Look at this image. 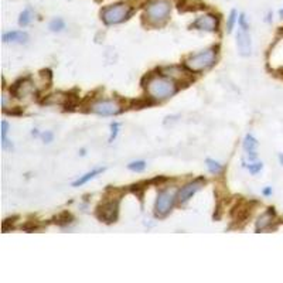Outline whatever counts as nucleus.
<instances>
[{
    "mask_svg": "<svg viewBox=\"0 0 283 283\" xmlns=\"http://www.w3.org/2000/svg\"><path fill=\"white\" fill-rule=\"evenodd\" d=\"M197 28V30H201V31H208V33H212L217 30L218 27V19L214 16V14H204L198 17L194 23L191 24V28Z\"/></svg>",
    "mask_w": 283,
    "mask_h": 283,
    "instance_id": "9d476101",
    "label": "nucleus"
},
{
    "mask_svg": "<svg viewBox=\"0 0 283 283\" xmlns=\"http://www.w3.org/2000/svg\"><path fill=\"white\" fill-rule=\"evenodd\" d=\"M1 40H3V43H19V44H23V43H27L28 35L24 31H9V33L3 34Z\"/></svg>",
    "mask_w": 283,
    "mask_h": 283,
    "instance_id": "4468645a",
    "label": "nucleus"
},
{
    "mask_svg": "<svg viewBox=\"0 0 283 283\" xmlns=\"http://www.w3.org/2000/svg\"><path fill=\"white\" fill-rule=\"evenodd\" d=\"M279 16H281V17L283 19V9H281V10H279Z\"/></svg>",
    "mask_w": 283,
    "mask_h": 283,
    "instance_id": "cd10ccee",
    "label": "nucleus"
},
{
    "mask_svg": "<svg viewBox=\"0 0 283 283\" xmlns=\"http://www.w3.org/2000/svg\"><path fill=\"white\" fill-rule=\"evenodd\" d=\"M48 27H50V30L51 31H61L62 28H65V24H64V22H62V19H59V17H57V19H54V20H51L50 22V24H48Z\"/></svg>",
    "mask_w": 283,
    "mask_h": 283,
    "instance_id": "aec40b11",
    "label": "nucleus"
},
{
    "mask_svg": "<svg viewBox=\"0 0 283 283\" xmlns=\"http://www.w3.org/2000/svg\"><path fill=\"white\" fill-rule=\"evenodd\" d=\"M35 92V86L34 84L31 83L28 78H24V80H20L17 83L13 85L12 88V94L19 98V99H23V98H27L30 95H33Z\"/></svg>",
    "mask_w": 283,
    "mask_h": 283,
    "instance_id": "9b49d317",
    "label": "nucleus"
},
{
    "mask_svg": "<svg viewBox=\"0 0 283 283\" xmlns=\"http://www.w3.org/2000/svg\"><path fill=\"white\" fill-rule=\"evenodd\" d=\"M43 139L46 143H50V142L53 141V133L51 132H46V133H43Z\"/></svg>",
    "mask_w": 283,
    "mask_h": 283,
    "instance_id": "393cba45",
    "label": "nucleus"
},
{
    "mask_svg": "<svg viewBox=\"0 0 283 283\" xmlns=\"http://www.w3.org/2000/svg\"><path fill=\"white\" fill-rule=\"evenodd\" d=\"M91 111L96 115H102V116H112V115H118L120 112V106L115 101H109V99H99L91 105Z\"/></svg>",
    "mask_w": 283,
    "mask_h": 283,
    "instance_id": "0eeeda50",
    "label": "nucleus"
},
{
    "mask_svg": "<svg viewBox=\"0 0 283 283\" xmlns=\"http://www.w3.org/2000/svg\"><path fill=\"white\" fill-rule=\"evenodd\" d=\"M171 12V3L170 0H154L147 4L144 16L149 20V23L153 26H162L167 22Z\"/></svg>",
    "mask_w": 283,
    "mask_h": 283,
    "instance_id": "f03ea898",
    "label": "nucleus"
},
{
    "mask_svg": "<svg viewBox=\"0 0 283 283\" xmlns=\"http://www.w3.org/2000/svg\"><path fill=\"white\" fill-rule=\"evenodd\" d=\"M262 167H263V165L262 163H251V165L248 166V170H249V173L251 174H258L260 170H262Z\"/></svg>",
    "mask_w": 283,
    "mask_h": 283,
    "instance_id": "b1692460",
    "label": "nucleus"
},
{
    "mask_svg": "<svg viewBox=\"0 0 283 283\" xmlns=\"http://www.w3.org/2000/svg\"><path fill=\"white\" fill-rule=\"evenodd\" d=\"M72 220H74V218H72V215H71L70 212L64 211V212H61L58 217L56 218V224L61 225V226H65V225L71 224V223H72Z\"/></svg>",
    "mask_w": 283,
    "mask_h": 283,
    "instance_id": "a211bd4d",
    "label": "nucleus"
},
{
    "mask_svg": "<svg viewBox=\"0 0 283 283\" xmlns=\"http://www.w3.org/2000/svg\"><path fill=\"white\" fill-rule=\"evenodd\" d=\"M236 16H238L236 10H231L229 16H228V22H226V31H228V33H231V31L234 30V26H235L236 19H238Z\"/></svg>",
    "mask_w": 283,
    "mask_h": 283,
    "instance_id": "412c9836",
    "label": "nucleus"
},
{
    "mask_svg": "<svg viewBox=\"0 0 283 283\" xmlns=\"http://www.w3.org/2000/svg\"><path fill=\"white\" fill-rule=\"evenodd\" d=\"M273 220H275V211H273V208H269L268 211L263 212L258 218V221H256V232L268 229L272 225V223H273Z\"/></svg>",
    "mask_w": 283,
    "mask_h": 283,
    "instance_id": "ddd939ff",
    "label": "nucleus"
},
{
    "mask_svg": "<svg viewBox=\"0 0 283 283\" xmlns=\"http://www.w3.org/2000/svg\"><path fill=\"white\" fill-rule=\"evenodd\" d=\"M118 132H119V123H112L111 125V136H109V143H112V142L116 139V136H118Z\"/></svg>",
    "mask_w": 283,
    "mask_h": 283,
    "instance_id": "5701e85b",
    "label": "nucleus"
},
{
    "mask_svg": "<svg viewBox=\"0 0 283 283\" xmlns=\"http://www.w3.org/2000/svg\"><path fill=\"white\" fill-rule=\"evenodd\" d=\"M204 7H205V4L198 1V0H183V1L178 3V10L183 13L197 12V10H201Z\"/></svg>",
    "mask_w": 283,
    "mask_h": 283,
    "instance_id": "2eb2a0df",
    "label": "nucleus"
},
{
    "mask_svg": "<svg viewBox=\"0 0 283 283\" xmlns=\"http://www.w3.org/2000/svg\"><path fill=\"white\" fill-rule=\"evenodd\" d=\"M128 169L132 170V171H143L144 169H146V162H143V160H138V162H132L128 165Z\"/></svg>",
    "mask_w": 283,
    "mask_h": 283,
    "instance_id": "4be33fe9",
    "label": "nucleus"
},
{
    "mask_svg": "<svg viewBox=\"0 0 283 283\" xmlns=\"http://www.w3.org/2000/svg\"><path fill=\"white\" fill-rule=\"evenodd\" d=\"M130 12H132V7L126 3H116V4H112V6H108L105 7L101 16H102V20L105 22V24H119L122 23L123 20H126L129 17Z\"/></svg>",
    "mask_w": 283,
    "mask_h": 283,
    "instance_id": "20e7f679",
    "label": "nucleus"
},
{
    "mask_svg": "<svg viewBox=\"0 0 283 283\" xmlns=\"http://www.w3.org/2000/svg\"><path fill=\"white\" fill-rule=\"evenodd\" d=\"M204 184H205V180L198 178V180H194L191 183H187L184 187H181V189L178 190V193H177L178 204H186L196 193H198L204 187Z\"/></svg>",
    "mask_w": 283,
    "mask_h": 283,
    "instance_id": "6e6552de",
    "label": "nucleus"
},
{
    "mask_svg": "<svg viewBox=\"0 0 283 283\" xmlns=\"http://www.w3.org/2000/svg\"><path fill=\"white\" fill-rule=\"evenodd\" d=\"M236 46L239 50V54L248 57L252 53V41H251V35L248 33V28H239L236 33Z\"/></svg>",
    "mask_w": 283,
    "mask_h": 283,
    "instance_id": "1a4fd4ad",
    "label": "nucleus"
},
{
    "mask_svg": "<svg viewBox=\"0 0 283 283\" xmlns=\"http://www.w3.org/2000/svg\"><path fill=\"white\" fill-rule=\"evenodd\" d=\"M215 59H217V50L214 47L207 48L186 59V67L193 72H200L212 67L215 64Z\"/></svg>",
    "mask_w": 283,
    "mask_h": 283,
    "instance_id": "7ed1b4c3",
    "label": "nucleus"
},
{
    "mask_svg": "<svg viewBox=\"0 0 283 283\" xmlns=\"http://www.w3.org/2000/svg\"><path fill=\"white\" fill-rule=\"evenodd\" d=\"M256 147H258V141L252 135H247L244 139V150L247 152L249 162H254L256 159Z\"/></svg>",
    "mask_w": 283,
    "mask_h": 283,
    "instance_id": "f8f14e48",
    "label": "nucleus"
},
{
    "mask_svg": "<svg viewBox=\"0 0 283 283\" xmlns=\"http://www.w3.org/2000/svg\"><path fill=\"white\" fill-rule=\"evenodd\" d=\"M31 20H33V12H31L30 9H26V10H23V12L20 13V17H19V24H20L22 27L28 26V24L31 23Z\"/></svg>",
    "mask_w": 283,
    "mask_h": 283,
    "instance_id": "f3484780",
    "label": "nucleus"
},
{
    "mask_svg": "<svg viewBox=\"0 0 283 283\" xmlns=\"http://www.w3.org/2000/svg\"><path fill=\"white\" fill-rule=\"evenodd\" d=\"M147 94L154 101H165L176 94V81L170 77H153L146 85Z\"/></svg>",
    "mask_w": 283,
    "mask_h": 283,
    "instance_id": "f257e3e1",
    "label": "nucleus"
},
{
    "mask_svg": "<svg viewBox=\"0 0 283 283\" xmlns=\"http://www.w3.org/2000/svg\"><path fill=\"white\" fill-rule=\"evenodd\" d=\"M207 169H208V171L211 173V174H220L221 171H223V166L220 165L218 162H215V160H212V159H207Z\"/></svg>",
    "mask_w": 283,
    "mask_h": 283,
    "instance_id": "6ab92c4d",
    "label": "nucleus"
},
{
    "mask_svg": "<svg viewBox=\"0 0 283 283\" xmlns=\"http://www.w3.org/2000/svg\"><path fill=\"white\" fill-rule=\"evenodd\" d=\"M263 193H265L266 196H269V194H271V193H272V190H271V189H266V190H265V191H263Z\"/></svg>",
    "mask_w": 283,
    "mask_h": 283,
    "instance_id": "a878e982",
    "label": "nucleus"
},
{
    "mask_svg": "<svg viewBox=\"0 0 283 283\" xmlns=\"http://www.w3.org/2000/svg\"><path fill=\"white\" fill-rule=\"evenodd\" d=\"M279 162H281V165L283 166V153L279 154Z\"/></svg>",
    "mask_w": 283,
    "mask_h": 283,
    "instance_id": "bb28decb",
    "label": "nucleus"
},
{
    "mask_svg": "<svg viewBox=\"0 0 283 283\" xmlns=\"http://www.w3.org/2000/svg\"><path fill=\"white\" fill-rule=\"evenodd\" d=\"M119 200H105L96 208V217L106 224H112L118 218Z\"/></svg>",
    "mask_w": 283,
    "mask_h": 283,
    "instance_id": "423d86ee",
    "label": "nucleus"
},
{
    "mask_svg": "<svg viewBox=\"0 0 283 283\" xmlns=\"http://www.w3.org/2000/svg\"><path fill=\"white\" fill-rule=\"evenodd\" d=\"M177 200V194L174 190H162L157 194V198L154 202V214L156 217H165L174 205V201Z\"/></svg>",
    "mask_w": 283,
    "mask_h": 283,
    "instance_id": "39448f33",
    "label": "nucleus"
},
{
    "mask_svg": "<svg viewBox=\"0 0 283 283\" xmlns=\"http://www.w3.org/2000/svg\"><path fill=\"white\" fill-rule=\"evenodd\" d=\"M105 169L102 167V169H95V170H92V171H88L86 174H84V176H81L77 181H74L72 183V186L74 187H78V186H83V184H85V183H88L89 180H92V178H95V177L98 176V174H101L102 171H104Z\"/></svg>",
    "mask_w": 283,
    "mask_h": 283,
    "instance_id": "dca6fc26",
    "label": "nucleus"
}]
</instances>
